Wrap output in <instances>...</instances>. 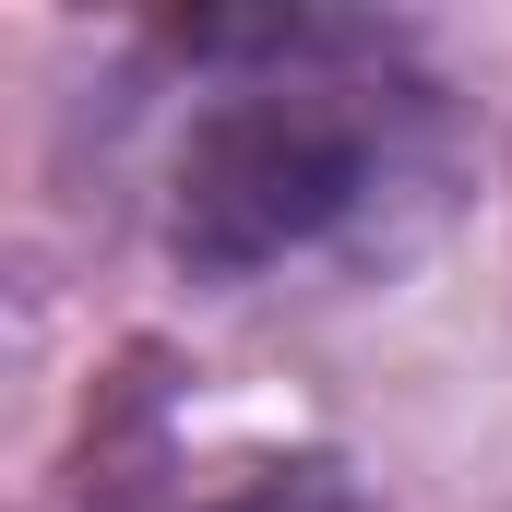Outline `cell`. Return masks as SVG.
I'll list each match as a JSON object with an SVG mask.
<instances>
[{
	"mask_svg": "<svg viewBox=\"0 0 512 512\" xmlns=\"http://www.w3.org/2000/svg\"><path fill=\"white\" fill-rule=\"evenodd\" d=\"M251 72L215 84V108L179 143V262L203 274H262V262L334 239L393 179V96L358 72V24H239L215 36Z\"/></svg>",
	"mask_w": 512,
	"mask_h": 512,
	"instance_id": "obj_1",
	"label": "cell"
}]
</instances>
